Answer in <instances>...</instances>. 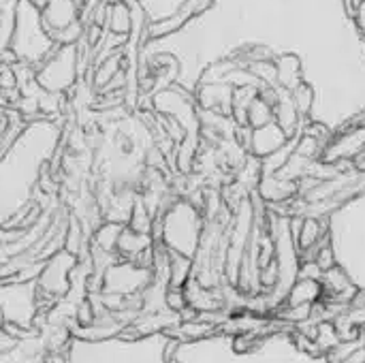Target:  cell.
Wrapping results in <instances>:
<instances>
[{
    "label": "cell",
    "instance_id": "cell-1",
    "mask_svg": "<svg viewBox=\"0 0 365 363\" xmlns=\"http://www.w3.org/2000/svg\"><path fill=\"white\" fill-rule=\"evenodd\" d=\"M60 131L53 120L30 122L13 145L0 156V227L24 223L32 216V188L38 186L45 165L53 154Z\"/></svg>",
    "mask_w": 365,
    "mask_h": 363
},
{
    "label": "cell",
    "instance_id": "cell-2",
    "mask_svg": "<svg viewBox=\"0 0 365 363\" xmlns=\"http://www.w3.org/2000/svg\"><path fill=\"white\" fill-rule=\"evenodd\" d=\"M56 47V41L47 32L41 19V9L32 0L13 2V26L9 49L17 62L38 66Z\"/></svg>",
    "mask_w": 365,
    "mask_h": 363
},
{
    "label": "cell",
    "instance_id": "cell-3",
    "mask_svg": "<svg viewBox=\"0 0 365 363\" xmlns=\"http://www.w3.org/2000/svg\"><path fill=\"white\" fill-rule=\"evenodd\" d=\"M81 60L77 45H56L53 51L34 68L38 86L53 94H66L73 90L77 86Z\"/></svg>",
    "mask_w": 365,
    "mask_h": 363
},
{
    "label": "cell",
    "instance_id": "cell-4",
    "mask_svg": "<svg viewBox=\"0 0 365 363\" xmlns=\"http://www.w3.org/2000/svg\"><path fill=\"white\" fill-rule=\"evenodd\" d=\"M83 2L81 0H45L41 6V19L51 39L64 28L83 21Z\"/></svg>",
    "mask_w": 365,
    "mask_h": 363
},
{
    "label": "cell",
    "instance_id": "cell-5",
    "mask_svg": "<svg viewBox=\"0 0 365 363\" xmlns=\"http://www.w3.org/2000/svg\"><path fill=\"white\" fill-rule=\"evenodd\" d=\"M154 246V240L150 233H141V231H135L133 227L124 225L122 231H120V237H118V246H115V252L120 259H126V261H137L145 250H150Z\"/></svg>",
    "mask_w": 365,
    "mask_h": 363
},
{
    "label": "cell",
    "instance_id": "cell-6",
    "mask_svg": "<svg viewBox=\"0 0 365 363\" xmlns=\"http://www.w3.org/2000/svg\"><path fill=\"white\" fill-rule=\"evenodd\" d=\"M105 26L111 32V36H118V39L128 41L130 28H133V11H130L128 0H115L111 4H107Z\"/></svg>",
    "mask_w": 365,
    "mask_h": 363
},
{
    "label": "cell",
    "instance_id": "cell-7",
    "mask_svg": "<svg viewBox=\"0 0 365 363\" xmlns=\"http://www.w3.org/2000/svg\"><path fill=\"white\" fill-rule=\"evenodd\" d=\"M323 297V285L321 280H308V278H297L287 297L284 306H302V304H314Z\"/></svg>",
    "mask_w": 365,
    "mask_h": 363
},
{
    "label": "cell",
    "instance_id": "cell-8",
    "mask_svg": "<svg viewBox=\"0 0 365 363\" xmlns=\"http://www.w3.org/2000/svg\"><path fill=\"white\" fill-rule=\"evenodd\" d=\"M148 15L150 21H156V19H165L173 13H178L186 0H135Z\"/></svg>",
    "mask_w": 365,
    "mask_h": 363
},
{
    "label": "cell",
    "instance_id": "cell-9",
    "mask_svg": "<svg viewBox=\"0 0 365 363\" xmlns=\"http://www.w3.org/2000/svg\"><path fill=\"white\" fill-rule=\"evenodd\" d=\"M361 349L359 340H353V342H340L338 347H334L329 353H327V362L329 363H346L357 351Z\"/></svg>",
    "mask_w": 365,
    "mask_h": 363
},
{
    "label": "cell",
    "instance_id": "cell-10",
    "mask_svg": "<svg viewBox=\"0 0 365 363\" xmlns=\"http://www.w3.org/2000/svg\"><path fill=\"white\" fill-rule=\"evenodd\" d=\"M314 261H317V265H319L323 272L329 270V267H334V265H336V259H334L331 246H321L319 252H317V257H314Z\"/></svg>",
    "mask_w": 365,
    "mask_h": 363
},
{
    "label": "cell",
    "instance_id": "cell-11",
    "mask_svg": "<svg viewBox=\"0 0 365 363\" xmlns=\"http://www.w3.org/2000/svg\"><path fill=\"white\" fill-rule=\"evenodd\" d=\"M365 308V289H357L355 295L351 297V310H361Z\"/></svg>",
    "mask_w": 365,
    "mask_h": 363
},
{
    "label": "cell",
    "instance_id": "cell-12",
    "mask_svg": "<svg viewBox=\"0 0 365 363\" xmlns=\"http://www.w3.org/2000/svg\"><path fill=\"white\" fill-rule=\"evenodd\" d=\"M81 2H83V4H86V2H88V0H81Z\"/></svg>",
    "mask_w": 365,
    "mask_h": 363
}]
</instances>
